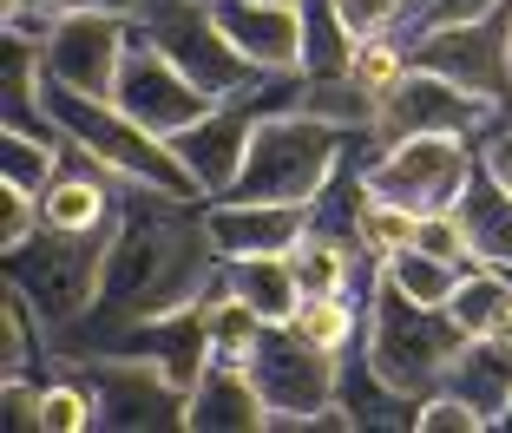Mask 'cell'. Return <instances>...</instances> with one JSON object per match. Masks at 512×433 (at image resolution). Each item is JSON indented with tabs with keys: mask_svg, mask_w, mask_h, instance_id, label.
I'll return each instance as SVG.
<instances>
[{
	"mask_svg": "<svg viewBox=\"0 0 512 433\" xmlns=\"http://www.w3.org/2000/svg\"><path fill=\"white\" fill-rule=\"evenodd\" d=\"M40 99H46L53 132H60L66 145H79L86 158H99L106 171H119L125 184H138V191H171V197H204L197 178L184 171L178 145L158 138V132H145L119 99L73 92V86H60V79H40Z\"/></svg>",
	"mask_w": 512,
	"mask_h": 433,
	"instance_id": "7a4b0ae2",
	"label": "cell"
},
{
	"mask_svg": "<svg viewBox=\"0 0 512 433\" xmlns=\"http://www.w3.org/2000/svg\"><path fill=\"white\" fill-rule=\"evenodd\" d=\"M112 99L132 112L145 132H158V138H178V132H191L204 112H211V92L197 86L191 73H184L171 53H158L151 40H138L132 33V46H125V66H119V86H112Z\"/></svg>",
	"mask_w": 512,
	"mask_h": 433,
	"instance_id": "4fadbf2b",
	"label": "cell"
},
{
	"mask_svg": "<svg viewBox=\"0 0 512 433\" xmlns=\"http://www.w3.org/2000/svg\"><path fill=\"white\" fill-rule=\"evenodd\" d=\"M46 335L53 329L40 322V309H33L14 283L0 289V368L7 374H33L40 361H53V342H46Z\"/></svg>",
	"mask_w": 512,
	"mask_h": 433,
	"instance_id": "cb8c5ba5",
	"label": "cell"
},
{
	"mask_svg": "<svg viewBox=\"0 0 512 433\" xmlns=\"http://www.w3.org/2000/svg\"><path fill=\"white\" fill-rule=\"evenodd\" d=\"M60 145L66 138H33V132H7V125H0V184L46 191L53 171H60Z\"/></svg>",
	"mask_w": 512,
	"mask_h": 433,
	"instance_id": "484cf974",
	"label": "cell"
},
{
	"mask_svg": "<svg viewBox=\"0 0 512 433\" xmlns=\"http://www.w3.org/2000/svg\"><path fill=\"white\" fill-rule=\"evenodd\" d=\"M506 309H512V269H499V263L460 269V283H453V296H447V315L460 322V329L467 335H493Z\"/></svg>",
	"mask_w": 512,
	"mask_h": 433,
	"instance_id": "7402d4cb",
	"label": "cell"
},
{
	"mask_svg": "<svg viewBox=\"0 0 512 433\" xmlns=\"http://www.w3.org/2000/svg\"><path fill=\"white\" fill-rule=\"evenodd\" d=\"M414 433H486V420L453 394H427L421 414H414Z\"/></svg>",
	"mask_w": 512,
	"mask_h": 433,
	"instance_id": "4dcf8cb0",
	"label": "cell"
},
{
	"mask_svg": "<svg viewBox=\"0 0 512 433\" xmlns=\"http://www.w3.org/2000/svg\"><path fill=\"white\" fill-rule=\"evenodd\" d=\"M467 342L473 335L460 329L447 309H427V302L401 296L388 276H375V289H368V342H362V355L388 388L414 394V401L440 394L453 355H460Z\"/></svg>",
	"mask_w": 512,
	"mask_h": 433,
	"instance_id": "277c9868",
	"label": "cell"
},
{
	"mask_svg": "<svg viewBox=\"0 0 512 433\" xmlns=\"http://www.w3.org/2000/svg\"><path fill=\"white\" fill-rule=\"evenodd\" d=\"M289 329L302 342H316L322 355H355L368 342V309H362V296H302Z\"/></svg>",
	"mask_w": 512,
	"mask_h": 433,
	"instance_id": "ffe728a7",
	"label": "cell"
},
{
	"mask_svg": "<svg viewBox=\"0 0 512 433\" xmlns=\"http://www.w3.org/2000/svg\"><path fill=\"white\" fill-rule=\"evenodd\" d=\"M493 7H506V0H407L401 7V40H421V33H440V27H460V20H480L493 14Z\"/></svg>",
	"mask_w": 512,
	"mask_h": 433,
	"instance_id": "f1b7e54d",
	"label": "cell"
},
{
	"mask_svg": "<svg viewBox=\"0 0 512 433\" xmlns=\"http://www.w3.org/2000/svg\"><path fill=\"white\" fill-rule=\"evenodd\" d=\"M407 53H414V66H434L453 86H467L480 99H493L499 112H512V0L480 20H460V27L407 40Z\"/></svg>",
	"mask_w": 512,
	"mask_h": 433,
	"instance_id": "30bf717a",
	"label": "cell"
},
{
	"mask_svg": "<svg viewBox=\"0 0 512 433\" xmlns=\"http://www.w3.org/2000/svg\"><path fill=\"white\" fill-rule=\"evenodd\" d=\"M440 394L467 401L486 427H506V414H512V348L493 342V335H473V342L453 355Z\"/></svg>",
	"mask_w": 512,
	"mask_h": 433,
	"instance_id": "e0dca14e",
	"label": "cell"
},
{
	"mask_svg": "<svg viewBox=\"0 0 512 433\" xmlns=\"http://www.w3.org/2000/svg\"><path fill=\"white\" fill-rule=\"evenodd\" d=\"M289 7H302V0H289Z\"/></svg>",
	"mask_w": 512,
	"mask_h": 433,
	"instance_id": "e575fe53",
	"label": "cell"
},
{
	"mask_svg": "<svg viewBox=\"0 0 512 433\" xmlns=\"http://www.w3.org/2000/svg\"><path fill=\"white\" fill-rule=\"evenodd\" d=\"M348 230H355V243H362L368 256H394L414 243V230H421V217L407 204H388V197H375L368 184H355V197H348Z\"/></svg>",
	"mask_w": 512,
	"mask_h": 433,
	"instance_id": "603a6c76",
	"label": "cell"
},
{
	"mask_svg": "<svg viewBox=\"0 0 512 433\" xmlns=\"http://www.w3.org/2000/svg\"><path fill=\"white\" fill-rule=\"evenodd\" d=\"M355 46H362V40H355V27L342 20L335 0H302V73H309V79L348 73Z\"/></svg>",
	"mask_w": 512,
	"mask_h": 433,
	"instance_id": "44dd1931",
	"label": "cell"
},
{
	"mask_svg": "<svg viewBox=\"0 0 512 433\" xmlns=\"http://www.w3.org/2000/svg\"><path fill=\"white\" fill-rule=\"evenodd\" d=\"M40 191H20V184H0V256L20 250L27 237H40Z\"/></svg>",
	"mask_w": 512,
	"mask_h": 433,
	"instance_id": "f546056e",
	"label": "cell"
},
{
	"mask_svg": "<svg viewBox=\"0 0 512 433\" xmlns=\"http://www.w3.org/2000/svg\"><path fill=\"white\" fill-rule=\"evenodd\" d=\"M506 125L493 99L453 86L447 73L434 66H407V79L381 99V125H375V145H394V138H421V132H460V138H486Z\"/></svg>",
	"mask_w": 512,
	"mask_h": 433,
	"instance_id": "8fae6325",
	"label": "cell"
},
{
	"mask_svg": "<svg viewBox=\"0 0 512 433\" xmlns=\"http://www.w3.org/2000/svg\"><path fill=\"white\" fill-rule=\"evenodd\" d=\"M230 46L263 73H302V7L289 0H217Z\"/></svg>",
	"mask_w": 512,
	"mask_h": 433,
	"instance_id": "9a60e30c",
	"label": "cell"
},
{
	"mask_svg": "<svg viewBox=\"0 0 512 433\" xmlns=\"http://www.w3.org/2000/svg\"><path fill=\"white\" fill-rule=\"evenodd\" d=\"M506 125H512V112H506Z\"/></svg>",
	"mask_w": 512,
	"mask_h": 433,
	"instance_id": "d590c367",
	"label": "cell"
},
{
	"mask_svg": "<svg viewBox=\"0 0 512 433\" xmlns=\"http://www.w3.org/2000/svg\"><path fill=\"white\" fill-rule=\"evenodd\" d=\"M217 289L250 302L263 322H289L302 309V283H296V269H289V256H224Z\"/></svg>",
	"mask_w": 512,
	"mask_h": 433,
	"instance_id": "ac0fdd59",
	"label": "cell"
},
{
	"mask_svg": "<svg viewBox=\"0 0 512 433\" xmlns=\"http://www.w3.org/2000/svg\"><path fill=\"white\" fill-rule=\"evenodd\" d=\"M112 7H132V0H112Z\"/></svg>",
	"mask_w": 512,
	"mask_h": 433,
	"instance_id": "836d02e7",
	"label": "cell"
},
{
	"mask_svg": "<svg viewBox=\"0 0 512 433\" xmlns=\"http://www.w3.org/2000/svg\"><path fill=\"white\" fill-rule=\"evenodd\" d=\"M348 151H355V132L302 112V105H283L256 125L250 158H243L230 197H276V204H322L335 178L348 171Z\"/></svg>",
	"mask_w": 512,
	"mask_h": 433,
	"instance_id": "3957f363",
	"label": "cell"
},
{
	"mask_svg": "<svg viewBox=\"0 0 512 433\" xmlns=\"http://www.w3.org/2000/svg\"><path fill=\"white\" fill-rule=\"evenodd\" d=\"M7 414H14V427L40 433V388H27V374H7Z\"/></svg>",
	"mask_w": 512,
	"mask_h": 433,
	"instance_id": "1f68e13d",
	"label": "cell"
},
{
	"mask_svg": "<svg viewBox=\"0 0 512 433\" xmlns=\"http://www.w3.org/2000/svg\"><path fill=\"white\" fill-rule=\"evenodd\" d=\"M112 230H46L27 237L20 250H7V283L40 309V322L53 335H66L79 315L92 309L99 296V276H106V250H112Z\"/></svg>",
	"mask_w": 512,
	"mask_h": 433,
	"instance_id": "8992f818",
	"label": "cell"
},
{
	"mask_svg": "<svg viewBox=\"0 0 512 433\" xmlns=\"http://www.w3.org/2000/svg\"><path fill=\"white\" fill-rule=\"evenodd\" d=\"M473 171H480V138L460 132H421V138H394L375 145V158L362 165V184L388 204H407L414 217L427 210H453L467 197Z\"/></svg>",
	"mask_w": 512,
	"mask_h": 433,
	"instance_id": "ba28073f",
	"label": "cell"
},
{
	"mask_svg": "<svg viewBox=\"0 0 512 433\" xmlns=\"http://www.w3.org/2000/svg\"><path fill=\"white\" fill-rule=\"evenodd\" d=\"M381 276H388L401 296H414V302H427V309H447V296H453V283H460V269L447 263V256H434V250H421V243H407V250H394V256H381Z\"/></svg>",
	"mask_w": 512,
	"mask_h": 433,
	"instance_id": "d4e9b609",
	"label": "cell"
},
{
	"mask_svg": "<svg viewBox=\"0 0 512 433\" xmlns=\"http://www.w3.org/2000/svg\"><path fill=\"white\" fill-rule=\"evenodd\" d=\"M407 66H414V53H407V40H401V33H368V40L355 46L348 73H355V86H362V92L388 99V92L407 79Z\"/></svg>",
	"mask_w": 512,
	"mask_h": 433,
	"instance_id": "4316f807",
	"label": "cell"
},
{
	"mask_svg": "<svg viewBox=\"0 0 512 433\" xmlns=\"http://www.w3.org/2000/svg\"><path fill=\"white\" fill-rule=\"evenodd\" d=\"M263 427H270V401H263V388L243 361H211L197 374L184 433H263Z\"/></svg>",
	"mask_w": 512,
	"mask_h": 433,
	"instance_id": "2e32d148",
	"label": "cell"
},
{
	"mask_svg": "<svg viewBox=\"0 0 512 433\" xmlns=\"http://www.w3.org/2000/svg\"><path fill=\"white\" fill-rule=\"evenodd\" d=\"M204 204L211 197H171V191H138L125 204L119 230H112V250H106L99 296H92V309L66 335H53V361L60 355H106L125 329L211 296L217 269H224V250L211 237Z\"/></svg>",
	"mask_w": 512,
	"mask_h": 433,
	"instance_id": "6da1fadb",
	"label": "cell"
},
{
	"mask_svg": "<svg viewBox=\"0 0 512 433\" xmlns=\"http://www.w3.org/2000/svg\"><path fill=\"white\" fill-rule=\"evenodd\" d=\"M86 427H99V401H92V388L66 368L53 388H40V433H86Z\"/></svg>",
	"mask_w": 512,
	"mask_h": 433,
	"instance_id": "83f0119b",
	"label": "cell"
},
{
	"mask_svg": "<svg viewBox=\"0 0 512 433\" xmlns=\"http://www.w3.org/2000/svg\"><path fill=\"white\" fill-rule=\"evenodd\" d=\"M204 217L224 256H289L316 230V204H276V197H211Z\"/></svg>",
	"mask_w": 512,
	"mask_h": 433,
	"instance_id": "5bb4252c",
	"label": "cell"
},
{
	"mask_svg": "<svg viewBox=\"0 0 512 433\" xmlns=\"http://www.w3.org/2000/svg\"><path fill=\"white\" fill-rule=\"evenodd\" d=\"M125 14H132L138 40H151L158 53H171L211 99H237V92H250V86L270 79L263 66H250L237 46H230L224 20H217V0H132Z\"/></svg>",
	"mask_w": 512,
	"mask_h": 433,
	"instance_id": "52a82bcc",
	"label": "cell"
},
{
	"mask_svg": "<svg viewBox=\"0 0 512 433\" xmlns=\"http://www.w3.org/2000/svg\"><path fill=\"white\" fill-rule=\"evenodd\" d=\"M125 46H132V14L125 7H79V14L53 20V33L40 40V60H46V79L112 99Z\"/></svg>",
	"mask_w": 512,
	"mask_h": 433,
	"instance_id": "7c38bea8",
	"label": "cell"
},
{
	"mask_svg": "<svg viewBox=\"0 0 512 433\" xmlns=\"http://www.w3.org/2000/svg\"><path fill=\"white\" fill-rule=\"evenodd\" d=\"M480 165L512 191V125H499V132H486V138H480Z\"/></svg>",
	"mask_w": 512,
	"mask_h": 433,
	"instance_id": "d6a6232c",
	"label": "cell"
},
{
	"mask_svg": "<svg viewBox=\"0 0 512 433\" xmlns=\"http://www.w3.org/2000/svg\"><path fill=\"white\" fill-rule=\"evenodd\" d=\"M243 368L256 374V388L270 401L276 433H348L355 427L342 407V355H322L289 322H270Z\"/></svg>",
	"mask_w": 512,
	"mask_h": 433,
	"instance_id": "5b68a950",
	"label": "cell"
},
{
	"mask_svg": "<svg viewBox=\"0 0 512 433\" xmlns=\"http://www.w3.org/2000/svg\"><path fill=\"white\" fill-rule=\"evenodd\" d=\"M460 217H467L473 230V250H480V263H499L512 269V191L493 178V171H473L467 197H460Z\"/></svg>",
	"mask_w": 512,
	"mask_h": 433,
	"instance_id": "d6986e66",
	"label": "cell"
},
{
	"mask_svg": "<svg viewBox=\"0 0 512 433\" xmlns=\"http://www.w3.org/2000/svg\"><path fill=\"white\" fill-rule=\"evenodd\" d=\"M73 374L99 401V427H119V433L184 427L191 388L171 381V368H158L151 355H73Z\"/></svg>",
	"mask_w": 512,
	"mask_h": 433,
	"instance_id": "9c48e42d",
	"label": "cell"
}]
</instances>
